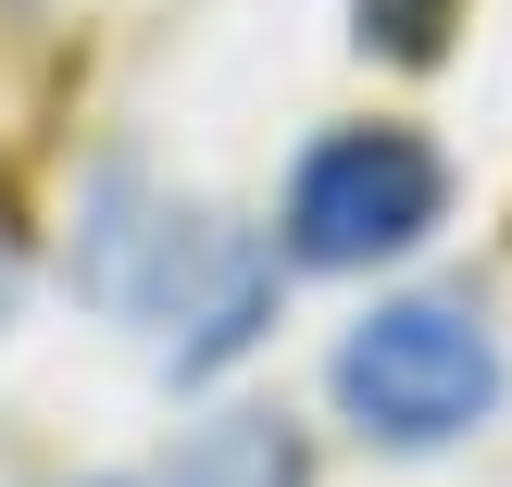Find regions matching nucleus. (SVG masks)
<instances>
[{
	"label": "nucleus",
	"mask_w": 512,
	"mask_h": 487,
	"mask_svg": "<svg viewBox=\"0 0 512 487\" xmlns=\"http://www.w3.org/2000/svg\"><path fill=\"white\" fill-rule=\"evenodd\" d=\"M75 288L113 325H138L175 375H225L238 350H263V325H275V250L250 238V225L175 200L163 175L113 163L88 188V213H75Z\"/></svg>",
	"instance_id": "obj_1"
},
{
	"label": "nucleus",
	"mask_w": 512,
	"mask_h": 487,
	"mask_svg": "<svg viewBox=\"0 0 512 487\" xmlns=\"http://www.w3.org/2000/svg\"><path fill=\"white\" fill-rule=\"evenodd\" d=\"M500 338L475 300H375L338 338V413L375 450H450L500 413Z\"/></svg>",
	"instance_id": "obj_2"
},
{
	"label": "nucleus",
	"mask_w": 512,
	"mask_h": 487,
	"mask_svg": "<svg viewBox=\"0 0 512 487\" xmlns=\"http://www.w3.org/2000/svg\"><path fill=\"white\" fill-rule=\"evenodd\" d=\"M438 213H450L438 138H413V125H325V138L300 150V175H288V225H275V250L313 263V275H363V263L425 250Z\"/></svg>",
	"instance_id": "obj_3"
},
{
	"label": "nucleus",
	"mask_w": 512,
	"mask_h": 487,
	"mask_svg": "<svg viewBox=\"0 0 512 487\" xmlns=\"http://www.w3.org/2000/svg\"><path fill=\"white\" fill-rule=\"evenodd\" d=\"M163 487H313V450H300L288 413H213L188 450H175Z\"/></svg>",
	"instance_id": "obj_4"
},
{
	"label": "nucleus",
	"mask_w": 512,
	"mask_h": 487,
	"mask_svg": "<svg viewBox=\"0 0 512 487\" xmlns=\"http://www.w3.org/2000/svg\"><path fill=\"white\" fill-rule=\"evenodd\" d=\"M450 25H463V0H350V38L375 63H438Z\"/></svg>",
	"instance_id": "obj_5"
}]
</instances>
